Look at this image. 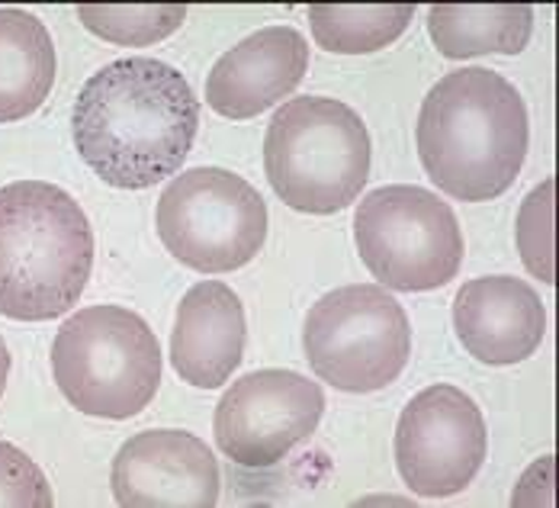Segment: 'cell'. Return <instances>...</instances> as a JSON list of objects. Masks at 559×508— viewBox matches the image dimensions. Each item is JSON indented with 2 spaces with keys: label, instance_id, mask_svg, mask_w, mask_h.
<instances>
[{
  "label": "cell",
  "instance_id": "13",
  "mask_svg": "<svg viewBox=\"0 0 559 508\" xmlns=\"http://www.w3.org/2000/svg\"><path fill=\"white\" fill-rule=\"evenodd\" d=\"M306 71V36L293 26H264L213 64L206 104L225 119H254L289 97Z\"/></svg>",
  "mask_w": 559,
  "mask_h": 508
},
{
  "label": "cell",
  "instance_id": "4",
  "mask_svg": "<svg viewBox=\"0 0 559 508\" xmlns=\"http://www.w3.org/2000/svg\"><path fill=\"white\" fill-rule=\"evenodd\" d=\"M370 155L367 122L332 97L286 101L264 135V174L296 213L350 206L370 180Z\"/></svg>",
  "mask_w": 559,
  "mask_h": 508
},
{
  "label": "cell",
  "instance_id": "6",
  "mask_svg": "<svg viewBox=\"0 0 559 508\" xmlns=\"http://www.w3.org/2000/svg\"><path fill=\"white\" fill-rule=\"evenodd\" d=\"M302 347L322 383L341 393H377L402 377L412 357V326L386 286L350 283L309 309Z\"/></svg>",
  "mask_w": 559,
  "mask_h": 508
},
{
  "label": "cell",
  "instance_id": "18",
  "mask_svg": "<svg viewBox=\"0 0 559 508\" xmlns=\"http://www.w3.org/2000/svg\"><path fill=\"white\" fill-rule=\"evenodd\" d=\"M78 16L104 43L142 49L174 36L187 20V7L183 3H129V7L81 3Z\"/></svg>",
  "mask_w": 559,
  "mask_h": 508
},
{
  "label": "cell",
  "instance_id": "19",
  "mask_svg": "<svg viewBox=\"0 0 559 508\" xmlns=\"http://www.w3.org/2000/svg\"><path fill=\"white\" fill-rule=\"evenodd\" d=\"M557 180L547 177L540 187H534L521 210H518V251L524 268L540 283H557V268H554V210H557Z\"/></svg>",
  "mask_w": 559,
  "mask_h": 508
},
{
  "label": "cell",
  "instance_id": "20",
  "mask_svg": "<svg viewBox=\"0 0 559 508\" xmlns=\"http://www.w3.org/2000/svg\"><path fill=\"white\" fill-rule=\"evenodd\" d=\"M56 496L39 463L16 445L0 441V508H52Z\"/></svg>",
  "mask_w": 559,
  "mask_h": 508
},
{
  "label": "cell",
  "instance_id": "10",
  "mask_svg": "<svg viewBox=\"0 0 559 508\" xmlns=\"http://www.w3.org/2000/svg\"><path fill=\"white\" fill-rule=\"evenodd\" d=\"M322 412L325 393L309 377L296 370H254L219 399L213 435L231 463L267 470L316 435Z\"/></svg>",
  "mask_w": 559,
  "mask_h": 508
},
{
  "label": "cell",
  "instance_id": "17",
  "mask_svg": "<svg viewBox=\"0 0 559 508\" xmlns=\"http://www.w3.org/2000/svg\"><path fill=\"white\" fill-rule=\"evenodd\" d=\"M412 3H316L309 7L312 39L325 52L341 56H367L392 46L412 23Z\"/></svg>",
  "mask_w": 559,
  "mask_h": 508
},
{
  "label": "cell",
  "instance_id": "3",
  "mask_svg": "<svg viewBox=\"0 0 559 508\" xmlns=\"http://www.w3.org/2000/svg\"><path fill=\"white\" fill-rule=\"evenodd\" d=\"M94 271L81 203L46 180L0 187V316L46 322L78 306Z\"/></svg>",
  "mask_w": 559,
  "mask_h": 508
},
{
  "label": "cell",
  "instance_id": "21",
  "mask_svg": "<svg viewBox=\"0 0 559 508\" xmlns=\"http://www.w3.org/2000/svg\"><path fill=\"white\" fill-rule=\"evenodd\" d=\"M7 377H10V351H7V341L0 339V395L7 390Z\"/></svg>",
  "mask_w": 559,
  "mask_h": 508
},
{
  "label": "cell",
  "instance_id": "14",
  "mask_svg": "<svg viewBox=\"0 0 559 508\" xmlns=\"http://www.w3.org/2000/svg\"><path fill=\"white\" fill-rule=\"evenodd\" d=\"M245 306L223 281L190 286L177 306L170 335V364L177 377L200 390H216L231 380L245 357Z\"/></svg>",
  "mask_w": 559,
  "mask_h": 508
},
{
  "label": "cell",
  "instance_id": "12",
  "mask_svg": "<svg viewBox=\"0 0 559 508\" xmlns=\"http://www.w3.org/2000/svg\"><path fill=\"white\" fill-rule=\"evenodd\" d=\"M453 329L460 344L489 367L527 361L547 332V309L527 281L489 274L466 281L453 296Z\"/></svg>",
  "mask_w": 559,
  "mask_h": 508
},
{
  "label": "cell",
  "instance_id": "1",
  "mask_svg": "<svg viewBox=\"0 0 559 508\" xmlns=\"http://www.w3.org/2000/svg\"><path fill=\"white\" fill-rule=\"evenodd\" d=\"M74 149L100 180L148 190L187 162L200 101L187 78L158 58H119L81 87L74 104Z\"/></svg>",
  "mask_w": 559,
  "mask_h": 508
},
{
  "label": "cell",
  "instance_id": "11",
  "mask_svg": "<svg viewBox=\"0 0 559 508\" xmlns=\"http://www.w3.org/2000/svg\"><path fill=\"white\" fill-rule=\"evenodd\" d=\"M110 486L122 508H213L219 463L203 438L180 428L132 435L112 457Z\"/></svg>",
  "mask_w": 559,
  "mask_h": 508
},
{
  "label": "cell",
  "instance_id": "15",
  "mask_svg": "<svg viewBox=\"0 0 559 508\" xmlns=\"http://www.w3.org/2000/svg\"><path fill=\"white\" fill-rule=\"evenodd\" d=\"M56 84V43L26 10H0V126L33 116Z\"/></svg>",
  "mask_w": 559,
  "mask_h": 508
},
{
  "label": "cell",
  "instance_id": "8",
  "mask_svg": "<svg viewBox=\"0 0 559 508\" xmlns=\"http://www.w3.org/2000/svg\"><path fill=\"white\" fill-rule=\"evenodd\" d=\"M155 226L180 264L203 274H228L264 248L267 203L231 170L193 168L165 187Z\"/></svg>",
  "mask_w": 559,
  "mask_h": 508
},
{
  "label": "cell",
  "instance_id": "5",
  "mask_svg": "<svg viewBox=\"0 0 559 508\" xmlns=\"http://www.w3.org/2000/svg\"><path fill=\"white\" fill-rule=\"evenodd\" d=\"M61 395L94 418H132L162 387V344L126 306L78 309L52 341Z\"/></svg>",
  "mask_w": 559,
  "mask_h": 508
},
{
  "label": "cell",
  "instance_id": "16",
  "mask_svg": "<svg viewBox=\"0 0 559 508\" xmlns=\"http://www.w3.org/2000/svg\"><path fill=\"white\" fill-rule=\"evenodd\" d=\"M534 33L527 3H438L428 10V36L444 58L518 56Z\"/></svg>",
  "mask_w": 559,
  "mask_h": 508
},
{
  "label": "cell",
  "instance_id": "2",
  "mask_svg": "<svg viewBox=\"0 0 559 508\" xmlns=\"http://www.w3.org/2000/svg\"><path fill=\"white\" fill-rule=\"evenodd\" d=\"M527 107L518 87L489 68L444 74L418 114V158L428 177L463 203L502 197L527 158Z\"/></svg>",
  "mask_w": 559,
  "mask_h": 508
},
{
  "label": "cell",
  "instance_id": "9",
  "mask_svg": "<svg viewBox=\"0 0 559 508\" xmlns=\"http://www.w3.org/2000/svg\"><path fill=\"white\" fill-rule=\"evenodd\" d=\"M489 432L483 409L460 387H428L402 409L395 425V466L425 499L463 493L483 470Z\"/></svg>",
  "mask_w": 559,
  "mask_h": 508
},
{
  "label": "cell",
  "instance_id": "7",
  "mask_svg": "<svg viewBox=\"0 0 559 508\" xmlns=\"http://www.w3.org/2000/svg\"><path fill=\"white\" fill-rule=\"evenodd\" d=\"M354 241L367 271L399 293L448 286L466 251L450 203L415 184L367 193L354 216Z\"/></svg>",
  "mask_w": 559,
  "mask_h": 508
}]
</instances>
